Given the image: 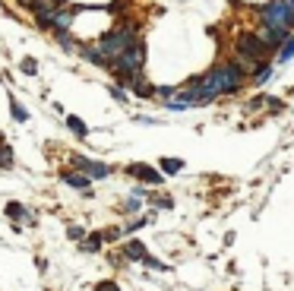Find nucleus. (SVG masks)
<instances>
[{"instance_id": "obj_23", "label": "nucleus", "mask_w": 294, "mask_h": 291, "mask_svg": "<svg viewBox=\"0 0 294 291\" xmlns=\"http://www.w3.org/2000/svg\"><path fill=\"white\" fill-rule=\"evenodd\" d=\"M0 139H4V133H0Z\"/></svg>"}, {"instance_id": "obj_21", "label": "nucleus", "mask_w": 294, "mask_h": 291, "mask_svg": "<svg viewBox=\"0 0 294 291\" xmlns=\"http://www.w3.org/2000/svg\"><path fill=\"white\" fill-rule=\"evenodd\" d=\"M95 291H120V288H117L114 282H98V285H95Z\"/></svg>"}, {"instance_id": "obj_19", "label": "nucleus", "mask_w": 294, "mask_h": 291, "mask_svg": "<svg viewBox=\"0 0 294 291\" xmlns=\"http://www.w3.org/2000/svg\"><path fill=\"white\" fill-rule=\"evenodd\" d=\"M142 263H145V266H149V269H155V272H164V269H168V266H164L161 260H155V257H145Z\"/></svg>"}, {"instance_id": "obj_8", "label": "nucleus", "mask_w": 294, "mask_h": 291, "mask_svg": "<svg viewBox=\"0 0 294 291\" xmlns=\"http://www.w3.org/2000/svg\"><path fill=\"white\" fill-rule=\"evenodd\" d=\"M64 180H67L70 187H79V190H86L92 177H89V174H82V171H64Z\"/></svg>"}, {"instance_id": "obj_22", "label": "nucleus", "mask_w": 294, "mask_h": 291, "mask_svg": "<svg viewBox=\"0 0 294 291\" xmlns=\"http://www.w3.org/2000/svg\"><path fill=\"white\" fill-rule=\"evenodd\" d=\"M111 95H114V98H117V101H123V98H127V95H123V89H117V86H114V89H111Z\"/></svg>"}, {"instance_id": "obj_14", "label": "nucleus", "mask_w": 294, "mask_h": 291, "mask_svg": "<svg viewBox=\"0 0 294 291\" xmlns=\"http://www.w3.org/2000/svg\"><path fill=\"white\" fill-rule=\"evenodd\" d=\"M10 111H13V120H19V123H23V120H29V114H26V108H23L19 101H16L13 95H10Z\"/></svg>"}, {"instance_id": "obj_15", "label": "nucleus", "mask_w": 294, "mask_h": 291, "mask_svg": "<svg viewBox=\"0 0 294 291\" xmlns=\"http://www.w3.org/2000/svg\"><path fill=\"white\" fill-rule=\"evenodd\" d=\"M67 127H70V130L76 133V136H89V127H86L79 117H67Z\"/></svg>"}, {"instance_id": "obj_11", "label": "nucleus", "mask_w": 294, "mask_h": 291, "mask_svg": "<svg viewBox=\"0 0 294 291\" xmlns=\"http://www.w3.org/2000/svg\"><path fill=\"white\" fill-rule=\"evenodd\" d=\"M127 257H130V260H145V257H149V253H145V247L139 244V241H130V244H127Z\"/></svg>"}, {"instance_id": "obj_5", "label": "nucleus", "mask_w": 294, "mask_h": 291, "mask_svg": "<svg viewBox=\"0 0 294 291\" xmlns=\"http://www.w3.org/2000/svg\"><path fill=\"white\" fill-rule=\"evenodd\" d=\"M73 19H76V10L54 7V13H51V32H54V35H57V32H70Z\"/></svg>"}, {"instance_id": "obj_1", "label": "nucleus", "mask_w": 294, "mask_h": 291, "mask_svg": "<svg viewBox=\"0 0 294 291\" xmlns=\"http://www.w3.org/2000/svg\"><path fill=\"white\" fill-rule=\"evenodd\" d=\"M206 86L212 89L215 95H234L244 82V67L237 64H215L209 73H206Z\"/></svg>"}, {"instance_id": "obj_10", "label": "nucleus", "mask_w": 294, "mask_h": 291, "mask_svg": "<svg viewBox=\"0 0 294 291\" xmlns=\"http://www.w3.org/2000/svg\"><path fill=\"white\" fill-rule=\"evenodd\" d=\"M294 57V35H288V38H285V45L279 48V64H288Z\"/></svg>"}, {"instance_id": "obj_18", "label": "nucleus", "mask_w": 294, "mask_h": 291, "mask_svg": "<svg viewBox=\"0 0 294 291\" xmlns=\"http://www.w3.org/2000/svg\"><path fill=\"white\" fill-rule=\"evenodd\" d=\"M19 70L26 73V76H35V73H38V64H35V57H23V64H19Z\"/></svg>"}, {"instance_id": "obj_6", "label": "nucleus", "mask_w": 294, "mask_h": 291, "mask_svg": "<svg viewBox=\"0 0 294 291\" xmlns=\"http://www.w3.org/2000/svg\"><path fill=\"white\" fill-rule=\"evenodd\" d=\"M73 165H76V171H82L89 177H108V174H111V168H108V165H101V161H89L82 155L73 158Z\"/></svg>"}, {"instance_id": "obj_16", "label": "nucleus", "mask_w": 294, "mask_h": 291, "mask_svg": "<svg viewBox=\"0 0 294 291\" xmlns=\"http://www.w3.org/2000/svg\"><path fill=\"white\" fill-rule=\"evenodd\" d=\"M0 168H13V149L7 142H0Z\"/></svg>"}, {"instance_id": "obj_7", "label": "nucleus", "mask_w": 294, "mask_h": 291, "mask_svg": "<svg viewBox=\"0 0 294 291\" xmlns=\"http://www.w3.org/2000/svg\"><path fill=\"white\" fill-rule=\"evenodd\" d=\"M127 171H130L133 177H139V180H145V184H158V180H161V174L155 168H145V165H130Z\"/></svg>"}, {"instance_id": "obj_2", "label": "nucleus", "mask_w": 294, "mask_h": 291, "mask_svg": "<svg viewBox=\"0 0 294 291\" xmlns=\"http://www.w3.org/2000/svg\"><path fill=\"white\" fill-rule=\"evenodd\" d=\"M133 41H139V26H136V23H120L117 29H111L108 35H101L98 51L104 54L108 60H114V57H120V54L130 48Z\"/></svg>"}, {"instance_id": "obj_3", "label": "nucleus", "mask_w": 294, "mask_h": 291, "mask_svg": "<svg viewBox=\"0 0 294 291\" xmlns=\"http://www.w3.org/2000/svg\"><path fill=\"white\" fill-rule=\"evenodd\" d=\"M234 48H237V54H241L244 70H256V64H260V60L266 57V51H269V48H266V41L260 38V35H250V32L237 35Z\"/></svg>"}, {"instance_id": "obj_17", "label": "nucleus", "mask_w": 294, "mask_h": 291, "mask_svg": "<svg viewBox=\"0 0 294 291\" xmlns=\"http://www.w3.org/2000/svg\"><path fill=\"white\" fill-rule=\"evenodd\" d=\"M7 215L13 218V222H23V218H26L29 212H26V209H23L19 203H7Z\"/></svg>"}, {"instance_id": "obj_12", "label": "nucleus", "mask_w": 294, "mask_h": 291, "mask_svg": "<svg viewBox=\"0 0 294 291\" xmlns=\"http://www.w3.org/2000/svg\"><path fill=\"white\" fill-rule=\"evenodd\" d=\"M180 168H183L180 158H161V171L164 174H180Z\"/></svg>"}, {"instance_id": "obj_9", "label": "nucleus", "mask_w": 294, "mask_h": 291, "mask_svg": "<svg viewBox=\"0 0 294 291\" xmlns=\"http://www.w3.org/2000/svg\"><path fill=\"white\" fill-rule=\"evenodd\" d=\"M130 89H133L139 98H152V95H155V86H149L142 76H139V79H133V86H130Z\"/></svg>"}, {"instance_id": "obj_13", "label": "nucleus", "mask_w": 294, "mask_h": 291, "mask_svg": "<svg viewBox=\"0 0 294 291\" xmlns=\"http://www.w3.org/2000/svg\"><path fill=\"white\" fill-rule=\"evenodd\" d=\"M101 241H104V234H89V238L82 241V250H86V253H95V250L101 247Z\"/></svg>"}, {"instance_id": "obj_20", "label": "nucleus", "mask_w": 294, "mask_h": 291, "mask_svg": "<svg viewBox=\"0 0 294 291\" xmlns=\"http://www.w3.org/2000/svg\"><path fill=\"white\" fill-rule=\"evenodd\" d=\"M82 238H86V231L73 225V228H70V241H82Z\"/></svg>"}, {"instance_id": "obj_4", "label": "nucleus", "mask_w": 294, "mask_h": 291, "mask_svg": "<svg viewBox=\"0 0 294 291\" xmlns=\"http://www.w3.org/2000/svg\"><path fill=\"white\" fill-rule=\"evenodd\" d=\"M263 29L269 32H291L288 29V0H269L266 7H260Z\"/></svg>"}]
</instances>
